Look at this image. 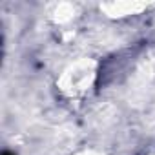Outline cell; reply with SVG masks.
<instances>
[{"instance_id":"1","label":"cell","mask_w":155,"mask_h":155,"mask_svg":"<svg viewBox=\"0 0 155 155\" xmlns=\"http://www.w3.org/2000/svg\"><path fill=\"white\" fill-rule=\"evenodd\" d=\"M2 155H15V153H11V151H4Z\"/></svg>"}]
</instances>
